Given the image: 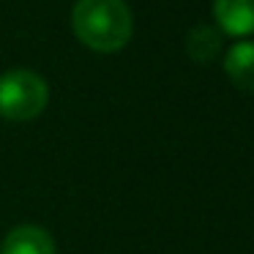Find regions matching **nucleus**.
Segmentation results:
<instances>
[{
    "mask_svg": "<svg viewBox=\"0 0 254 254\" xmlns=\"http://www.w3.org/2000/svg\"><path fill=\"white\" fill-rule=\"evenodd\" d=\"M71 28L88 50L107 55L128 44L134 33V17L123 0H77Z\"/></svg>",
    "mask_w": 254,
    "mask_h": 254,
    "instance_id": "obj_1",
    "label": "nucleus"
},
{
    "mask_svg": "<svg viewBox=\"0 0 254 254\" xmlns=\"http://www.w3.org/2000/svg\"><path fill=\"white\" fill-rule=\"evenodd\" d=\"M47 101H50V88L36 71L14 68L0 77V115L6 121H33L44 112Z\"/></svg>",
    "mask_w": 254,
    "mask_h": 254,
    "instance_id": "obj_2",
    "label": "nucleus"
},
{
    "mask_svg": "<svg viewBox=\"0 0 254 254\" xmlns=\"http://www.w3.org/2000/svg\"><path fill=\"white\" fill-rule=\"evenodd\" d=\"M0 254H55V241L36 224H19L3 238Z\"/></svg>",
    "mask_w": 254,
    "mask_h": 254,
    "instance_id": "obj_3",
    "label": "nucleus"
},
{
    "mask_svg": "<svg viewBox=\"0 0 254 254\" xmlns=\"http://www.w3.org/2000/svg\"><path fill=\"white\" fill-rule=\"evenodd\" d=\"M216 22L230 36L254 33V0H213Z\"/></svg>",
    "mask_w": 254,
    "mask_h": 254,
    "instance_id": "obj_4",
    "label": "nucleus"
},
{
    "mask_svg": "<svg viewBox=\"0 0 254 254\" xmlns=\"http://www.w3.org/2000/svg\"><path fill=\"white\" fill-rule=\"evenodd\" d=\"M224 71L241 90L254 93V41H241L227 50Z\"/></svg>",
    "mask_w": 254,
    "mask_h": 254,
    "instance_id": "obj_5",
    "label": "nucleus"
},
{
    "mask_svg": "<svg viewBox=\"0 0 254 254\" xmlns=\"http://www.w3.org/2000/svg\"><path fill=\"white\" fill-rule=\"evenodd\" d=\"M221 50V33L210 25H197L191 33L186 36V52L199 63H208L219 55Z\"/></svg>",
    "mask_w": 254,
    "mask_h": 254,
    "instance_id": "obj_6",
    "label": "nucleus"
}]
</instances>
